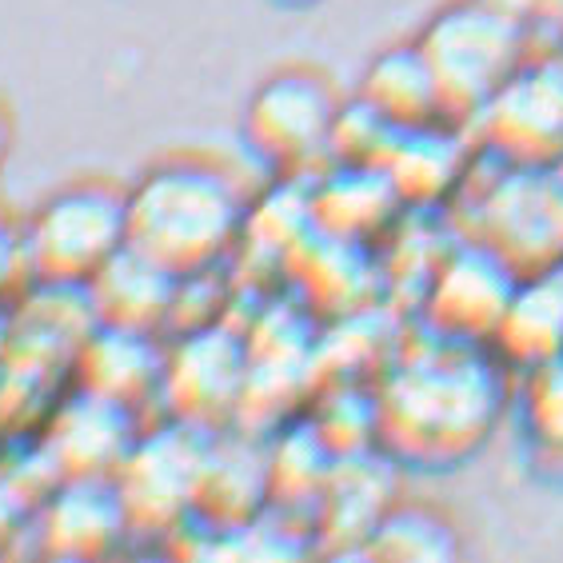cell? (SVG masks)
Segmentation results:
<instances>
[{
    "label": "cell",
    "instance_id": "obj_16",
    "mask_svg": "<svg viewBox=\"0 0 563 563\" xmlns=\"http://www.w3.org/2000/svg\"><path fill=\"white\" fill-rule=\"evenodd\" d=\"M476 141L464 124H432V129L396 132L384 173L408 205H440L467 180V144Z\"/></svg>",
    "mask_w": 563,
    "mask_h": 563
},
{
    "label": "cell",
    "instance_id": "obj_5",
    "mask_svg": "<svg viewBox=\"0 0 563 563\" xmlns=\"http://www.w3.org/2000/svg\"><path fill=\"white\" fill-rule=\"evenodd\" d=\"M129 244V188L80 180L36 212L24 261L41 284H88Z\"/></svg>",
    "mask_w": 563,
    "mask_h": 563
},
{
    "label": "cell",
    "instance_id": "obj_14",
    "mask_svg": "<svg viewBox=\"0 0 563 563\" xmlns=\"http://www.w3.org/2000/svg\"><path fill=\"white\" fill-rule=\"evenodd\" d=\"M492 352L516 376L563 356V264L523 272L492 336Z\"/></svg>",
    "mask_w": 563,
    "mask_h": 563
},
{
    "label": "cell",
    "instance_id": "obj_22",
    "mask_svg": "<svg viewBox=\"0 0 563 563\" xmlns=\"http://www.w3.org/2000/svg\"><path fill=\"white\" fill-rule=\"evenodd\" d=\"M21 252H24V244H16V240L0 228V288H4V284H9V276L16 272V256H21Z\"/></svg>",
    "mask_w": 563,
    "mask_h": 563
},
{
    "label": "cell",
    "instance_id": "obj_23",
    "mask_svg": "<svg viewBox=\"0 0 563 563\" xmlns=\"http://www.w3.org/2000/svg\"><path fill=\"white\" fill-rule=\"evenodd\" d=\"M12 332H16V316H12L9 308H0V360L9 356V347H12Z\"/></svg>",
    "mask_w": 563,
    "mask_h": 563
},
{
    "label": "cell",
    "instance_id": "obj_15",
    "mask_svg": "<svg viewBox=\"0 0 563 563\" xmlns=\"http://www.w3.org/2000/svg\"><path fill=\"white\" fill-rule=\"evenodd\" d=\"M360 100H368L396 132L452 124L444 109V92L435 85V73L416 41L388 44L372 56V65L360 76Z\"/></svg>",
    "mask_w": 563,
    "mask_h": 563
},
{
    "label": "cell",
    "instance_id": "obj_19",
    "mask_svg": "<svg viewBox=\"0 0 563 563\" xmlns=\"http://www.w3.org/2000/svg\"><path fill=\"white\" fill-rule=\"evenodd\" d=\"M360 552L372 560H455L464 552L452 516L423 499H391L384 516L360 540Z\"/></svg>",
    "mask_w": 563,
    "mask_h": 563
},
{
    "label": "cell",
    "instance_id": "obj_17",
    "mask_svg": "<svg viewBox=\"0 0 563 563\" xmlns=\"http://www.w3.org/2000/svg\"><path fill=\"white\" fill-rule=\"evenodd\" d=\"M264 499H272L268 452H261L249 440L208 444L200 488H196L192 511L217 531L249 528Z\"/></svg>",
    "mask_w": 563,
    "mask_h": 563
},
{
    "label": "cell",
    "instance_id": "obj_18",
    "mask_svg": "<svg viewBox=\"0 0 563 563\" xmlns=\"http://www.w3.org/2000/svg\"><path fill=\"white\" fill-rule=\"evenodd\" d=\"M511 416L528 467L543 484L563 488V356L516 376Z\"/></svg>",
    "mask_w": 563,
    "mask_h": 563
},
{
    "label": "cell",
    "instance_id": "obj_7",
    "mask_svg": "<svg viewBox=\"0 0 563 563\" xmlns=\"http://www.w3.org/2000/svg\"><path fill=\"white\" fill-rule=\"evenodd\" d=\"M208 444H212V428H196L185 420L132 444L112 476L129 511V531L161 536L185 520L196 504Z\"/></svg>",
    "mask_w": 563,
    "mask_h": 563
},
{
    "label": "cell",
    "instance_id": "obj_21",
    "mask_svg": "<svg viewBox=\"0 0 563 563\" xmlns=\"http://www.w3.org/2000/svg\"><path fill=\"white\" fill-rule=\"evenodd\" d=\"M29 508H33L29 492H24L12 476H0V543L9 540V536H16V528L24 523Z\"/></svg>",
    "mask_w": 563,
    "mask_h": 563
},
{
    "label": "cell",
    "instance_id": "obj_25",
    "mask_svg": "<svg viewBox=\"0 0 563 563\" xmlns=\"http://www.w3.org/2000/svg\"><path fill=\"white\" fill-rule=\"evenodd\" d=\"M552 188H555V208H560V228H563V164L552 168Z\"/></svg>",
    "mask_w": 563,
    "mask_h": 563
},
{
    "label": "cell",
    "instance_id": "obj_1",
    "mask_svg": "<svg viewBox=\"0 0 563 563\" xmlns=\"http://www.w3.org/2000/svg\"><path fill=\"white\" fill-rule=\"evenodd\" d=\"M516 372L492 344L428 332L376 388V444L412 472H455L476 460L511 412Z\"/></svg>",
    "mask_w": 563,
    "mask_h": 563
},
{
    "label": "cell",
    "instance_id": "obj_2",
    "mask_svg": "<svg viewBox=\"0 0 563 563\" xmlns=\"http://www.w3.org/2000/svg\"><path fill=\"white\" fill-rule=\"evenodd\" d=\"M249 212V188L224 161L176 152L129 188V244L176 276H196L232 252Z\"/></svg>",
    "mask_w": 563,
    "mask_h": 563
},
{
    "label": "cell",
    "instance_id": "obj_6",
    "mask_svg": "<svg viewBox=\"0 0 563 563\" xmlns=\"http://www.w3.org/2000/svg\"><path fill=\"white\" fill-rule=\"evenodd\" d=\"M344 109L332 76L312 65L276 68L249 97L244 144L276 173H296L320 152H332V129Z\"/></svg>",
    "mask_w": 563,
    "mask_h": 563
},
{
    "label": "cell",
    "instance_id": "obj_3",
    "mask_svg": "<svg viewBox=\"0 0 563 563\" xmlns=\"http://www.w3.org/2000/svg\"><path fill=\"white\" fill-rule=\"evenodd\" d=\"M540 36L492 9L488 0H448L428 16L416 44L423 48L444 92L452 124H472L499 85L520 68Z\"/></svg>",
    "mask_w": 563,
    "mask_h": 563
},
{
    "label": "cell",
    "instance_id": "obj_13",
    "mask_svg": "<svg viewBox=\"0 0 563 563\" xmlns=\"http://www.w3.org/2000/svg\"><path fill=\"white\" fill-rule=\"evenodd\" d=\"M180 280H185V276H176L173 268H164L161 261H152L148 252L124 244V249L88 280V296H92V308H97L100 324L136 328V332H161V328L173 320Z\"/></svg>",
    "mask_w": 563,
    "mask_h": 563
},
{
    "label": "cell",
    "instance_id": "obj_4",
    "mask_svg": "<svg viewBox=\"0 0 563 563\" xmlns=\"http://www.w3.org/2000/svg\"><path fill=\"white\" fill-rule=\"evenodd\" d=\"M476 148L508 168L563 164V41L540 36L520 68L467 124Z\"/></svg>",
    "mask_w": 563,
    "mask_h": 563
},
{
    "label": "cell",
    "instance_id": "obj_8",
    "mask_svg": "<svg viewBox=\"0 0 563 563\" xmlns=\"http://www.w3.org/2000/svg\"><path fill=\"white\" fill-rule=\"evenodd\" d=\"M520 276L523 272L508 256L467 236L460 249L440 256V268L423 296V324L440 336L492 344Z\"/></svg>",
    "mask_w": 563,
    "mask_h": 563
},
{
    "label": "cell",
    "instance_id": "obj_27",
    "mask_svg": "<svg viewBox=\"0 0 563 563\" xmlns=\"http://www.w3.org/2000/svg\"><path fill=\"white\" fill-rule=\"evenodd\" d=\"M276 4H284V9H312L320 0H276Z\"/></svg>",
    "mask_w": 563,
    "mask_h": 563
},
{
    "label": "cell",
    "instance_id": "obj_26",
    "mask_svg": "<svg viewBox=\"0 0 563 563\" xmlns=\"http://www.w3.org/2000/svg\"><path fill=\"white\" fill-rule=\"evenodd\" d=\"M543 36H555V41H563V0L555 4V16H552V24H548V33Z\"/></svg>",
    "mask_w": 563,
    "mask_h": 563
},
{
    "label": "cell",
    "instance_id": "obj_9",
    "mask_svg": "<svg viewBox=\"0 0 563 563\" xmlns=\"http://www.w3.org/2000/svg\"><path fill=\"white\" fill-rule=\"evenodd\" d=\"M249 384V347L228 328L205 324L168 352L161 396L176 420L212 428L236 412Z\"/></svg>",
    "mask_w": 563,
    "mask_h": 563
},
{
    "label": "cell",
    "instance_id": "obj_24",
    "mask_svg": "<svg viewBox=\"0 0 563 563\" xmlns=\"http://www.w3.org/2000/svg\"><path fill=\"white\" fill-rule=\"evenodd\" d=\"M9 144H12V120H9V112H4V104H0V164L9 156Z\"/></svg>",
    "mask_w": 563,
    "mask_h": 563
},
{
    "label": "cell",
    "instance_id": "obj_10",
    "mask_svg": "<svg viewBox=\"0 0 563 563\" xmlns=\"http://www.w3.org/2000/svg\"><path fill=\"white\" fill-rule=\"evenodd\" d=\"M132 444H136V408L76 388L73 400L56 412L41 448L56 464L60 479H85L117 476Z\"/></svg>",
    "mask_w": 563,
    "mask_h": 563
},
{
    "label": "cell",
    "instance_id": "obj_20",
    "mask_svg": "<svg viewBox=\"0 0 563 563\" xmlns=\"http://www.w3.org/2000/svg\"><path fill=\"white\" fill-rule=\"evenodd\" d=\"M488 4L504 12V16H511V21H520L523 29H531L536 36H543L548 33V24H552L560 0H488Z\"/></svg>",
    "mask_w": 563,
    "mask_h": 563
},
{
    "label": "cell",
    "instance_id": "obj_11",
    "mask_svg": "<svg viewBox=\"0 0 563 563\" xmlns=\"http://www.w3.org/2000/svg\"><path fill=\"white\" fill-rule=\"evenodd\" d=\"M129 531V511L112 476L65 479L41 508V552L56 560L104 555Z\"/></svg>",
    "mask_w": 563,
    "mask_h": 563
},
{
    "label": "cell",
    "instance_id": "obj_12",
    "mask_svg": "<svg viewBox=\"0 0 563 563\" xmlns=\"http://www.w3.org/2000/svg\"><path fill=\"white\" fill-rule=\"evenodd\" d=\"M164 368L168 352L156 344V332L97 324L76 352V388L141 408L152 391H161Z\"/></svg>",
    "mask_w": 563,
    "mask_h": 563
}]
</instances>
